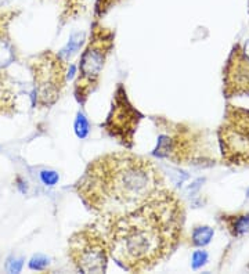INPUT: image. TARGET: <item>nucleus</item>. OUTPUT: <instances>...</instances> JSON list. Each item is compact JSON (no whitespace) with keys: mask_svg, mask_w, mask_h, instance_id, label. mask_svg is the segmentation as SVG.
Wrapping results in <instances>:
<instances>
[{"mask_svg":"<svg viewBox=\"0 0 249 274\" xmlns=\"http://www.w3.org/2000/svg\"><path fill=\"white\" fill-rule=\"evenodd\" d=\"M109 258L129 273L155 269L175 254L186 225V206L168 187L154 193L136 209L100 217Z\"/></svg>","mask_w":249,"mask_h":274,"instance_id":"f257e3e1","label":"nucleus"},{"mask_svg":"<svg viewBox=\"0 0 249 274\" xmlns=\"http://www.w3.org/2000/svg\"><path fill=\"white\" fill-rule=\"evenodd\" d=\"M165 187L155 163L130 151L109 152L89 163L73 190L83 205L98 217L136 209Z\"/></svg>","mask_w":249,"mask_h":274,"instance_id":"f03ea898","label":"nucleus"},{"mask_svg":"<svg viewBox=\"0 0 249 274\" xmlns=\"http://www.w3.org/2000/svg\"><path fill=\"white\" fill-rule=\"evenodd\" d=\"M152 121L161 132L156 140V147L152 150L154 157L168 159L177 165L215 163V155L212 157L210 154L209 139L204 130L186 123L172 122L162 117L152 118Z\"/></svg>","mask_w":249,"mask_h":274,"instance_id":"7ed1b4c3","label":"nucleus"},{"mask_svg":"<svg viewBox=\"0 0 249 274\" xmlns=\"http://www.w3.org/2000/svg\"><path fill=\"white\" fill-rule=\"evenodd\" d=\"M114 47L115 31L94 21L90 38L79 60L78 76L73 85V96L82 107L86 105L90 96L97 90L100 76Z\"/></svg>","mask_w":249,"mask_h":274,"instance_id":"20e7f679","label":"nucleus"},{"mask_svg":"<svg viewBox=\"0 0 249 274\" xmlns=\"http://www.w3.org/2000/svg\"><path fill=\"white\" fill-rule=\"evenodd\" d=\"M217 143L223 163L249 168V108L227 103L217 127Z\"/></svg>","mask_w":249,"mask_h":274,"instance_id":"39448f33","label":"nucleus"},{"mask_svg":"<svg viewBox=\"0 0 249 274\" xmlns=\"http://www.w3.org/2000/svg\"><path fill=\"white\" fill-rule=\"evenodd\" d=\"M68 256L80 273H105L109 260V250L101 226L90 223L75 231L68 241Z\"/></svg>","mask_w":249,"mask_h":274,"instance_id":"423d86ee","label":"nucleus"},{"mask_svg":"<svg viewBox=\"0 0 249 274\" xmlns=\"http://www.w3.org/2000/svg\"><path fill=\"white\" fill-rule=\"evenodd\" d=\"M67 61L53 51H44L32 63L34 92L32 104L51 107L60 98L67 80Z\"/></svg>","mask_w":249,"mask_h":274,"instance_id":"0eeeda50","label":"nucleus"},{"mask_svg":"<svg viewBox=\"0 0 249 274\" xmlns=\"http://www.w3.org/2000/svg\"><path fill=\"white\" fill-rule=\"evenodd\" d=\"M143 118L144 115L130 103L125 86L118 84L113 94L111 109L107 119L101 123V127L108 136L115 139L127 150H132L134 146V134Z\"/></svg>","mask_w":249,"mask_h":274,"instance_id":"6e6552de","label":"nucleus"},{"mask_svg":"<svg viewBox=\"0 0 249 274\" xmlns=\"http://www.w3.org/2000/svg\"><path fill=\"white\" fill-rule=\"evenodd\" d=\"M223 96L249 97V42L231 47L223 68Z\"/></svg>","mask_w":249,"mask_h":274,"instance_id":"1a4fd4ad","label":"nucleus"},{"mask_svg":"<svg viewBox=\"0 0 249 274\" xmlns=\"http://www.w3.org/2000/svg\"><path fill=\"white\" fill-rule=\"evenodd\" d=\"M217 221L233 238H241L249 231V212L219 213Z\"/></svg>","mask_w":249,"mask_h":274,"instance_id":"9d476101","label":"nucleus"},{"mask_svg":"<svg viewBox=\"0 0 249 274\" xmlns=\"http://www.w3.org/2000/svg\"><path fill=\"white\" fill-rule=\"evenodd\" d=\"M215 235V229L210 226H196L191 231V245L196 248H204L209 244Z\"/></svg>","mask_w":249,"mask_h":274,"instance_id":"9b49d317","label":"nucleus"},{"mask_svg":"<svg viewBox=\"0 0 249 274\" xmlns=\"http://www.w3.org/2000/svg\"><path fill=\"white\" fill-rule=\"evenodd\" d=\"M85 43V34L83 32H73L69 38V42L65 44V47H63V50L60 51V56L61 59L68 61L69 59H72L75 54L78 53L80 47Z\"/></svg>","mask_w":249,"mask_h":274,"instance_id":"f8f14e48","label":"nucleus"},{"mask_svg":"<svg viewBox=\"0 0 249 274\" xmlns=\"http://www.w3.org/2000/svg\"><path fill=\"white\" fill-rule=\"evenodd\" d=\"M15 53L13 44L7 36L0 34V68H7L9 65L14 63Z\"/></svg>","mask_w":249,"mask_h":274,"instance_id":"ddd939ff","label":"nucleus"},{"mask_svg":"<svg viewBox=\"0 0 249 274\" xmlns=\"http://www.w3.org/2000/svg\"><path fill=\"white\" fill-rule=\"evenodd\" d=\"M73 130H75L76 137L80 139V140L86 139L89 136V133H90V122H89L88 117L83 113H80V111L76 114V118H75Z\"/></svg>","mask_w":249,"mask_h":274,"instance_id":"4468645a","label":"nucleus"},{"mask_svg":"<svg viewBox=\"0 0 249 274\" xmlns=\"http://www.w3.org/2000/svg\"><path fill=\"white\" fill-rule=\"evenodd\" d=\"M49 264H50V259L46 256V255L36 254L31 258L28 266H30L31 270L42 271V270L47 269V267H49Z\"/></svg>","mask_w":249,"mask_h":274,"instance_id":"2eb2a0df","label":"nucleus"},{"mask_svg":"<svg viewBox=\"0 0 249 274\" xmlns=\"http://www.w3.org/2000/svg\"><path fill=\"white\" fill-rule=\"evenodd\" d=\"M25 259L22 256H17V255H11L9 259L6 260V271L7 273H20L22 267H24Z\"/></svg>","mask_w":249,"mask_h":274,"instance_id":"dca6fc26","label":"nucleus"},{"mask_svg":"<svg viewBox=\"0 0 249 274\" xmlns=\"http://www.w3.org/2000/svg\"><path fill=\"white\" fill-rule=\"evenodd\" d=\"M208 262V252L204 250H197L192 252V256H191V267L192 270L201 269L204 264H206Z\"/></svg>","mask_w":249,"mask_h":274,"instance_id":"f3484780","label":"nucleus"},{"mask_svg":"<svg viewBox=\"0 0 249 274\" xmlns=\"http://www.w3.org/2000/svg\"><path fill=\"white\" fill-rule=\"evenodd\" d=\"M40 180H42L44 186L53 187L60 181V175L56 171H51V169H43L40 172Z\"/></svg>","mask_w":249,"mask_h":274,"instance_id":"a211bd4d","label":"nucleus"},{"mask_svg":"<svg viewBox=\"0 0 249 274\" xmlns=\"http://www.w3.org/2000/svg\"><path fill=\"white\" fill-rule=\"evenodd\" d=\"M15 183H17V188H18L20 193H22V194H26V193H28V184H26V181L22 180L21 177H17Z\"/></svg>","mask_w":249,"mask_h":274,"instance_id":"6ab92c4d","label":"nucleus"},{"mask_svg":"<svg viewBox=\"0 0 249 274\" xmlns=\"http://www.w3.org/2000/svg\"><path fill=\"white\" fill-rule=\"evenodd\" d=\"M13 2V0H0V9L2 7H6V6H9Z\"/></svg>","mask_w":249,"mask_h":274,"instance_id":"aec40b11","label":"nucleus"},{"mask_svg":"<svg viewBox=\"0 0 249 274\" xmlns=\"http://www.w3.org/2000/svg\"><path fill=\"white\" fill-rule=\"evenodd\" d=\"M248 11H249V9H248Z\"/></svg>","mask_w":249,"mask_h":274,"instance_id":"412c9836","label":"nucleus"}]
</instances>
